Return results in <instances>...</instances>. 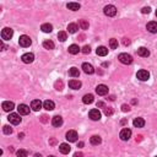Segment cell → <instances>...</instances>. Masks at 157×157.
Here are the masks:
<instances>
[{
  "label": "cell",
  "mask_w": 157,
  "mask_h": 157,
  "mask_svg": "<svg viewBox=\"0 0 157 157\" xmlns=\"http://www.w3.org/2000/svg\"><path fill=\"white\" fill-rule=\"evenodd\" d=\"M119 62H120L122 64H125V65H129V64H131L133 63V58H131V55H129L127 53H122V54H119Z\"/></svg>",
  "instance_id": "1"
},
{
  "label": "cell",
  "mask_w": 157,
  "mask_h": 157,
  "mask_svg": "<svg viewBox=\"0 0 157 157\" xmlns=\"http://www.w3.org/2000/svg\"><path fill=\"white\" fill-rule=\"evenodd\" d=\"M18 43H20V45L21 47H30L31 45V43H32V41H31V38L28 36H26V35H24V36H21L20 38H18Z\"/></svg>",
  "instance_id": "2"
},
{
  "label": "cell",
  "mask_w": 157,
  "mask_h": 157,
  "mask_svg": "<svg viewBox=\"0 0 157 157\" xmlns=\"http://www.w3.org/2000/svg\"><path fill=\"white\" fill-rule=\"evenodd\" d=\"M104 15H107L109 17H113L117 15V7H115L114 5H107L104 7Z\"/></svg>",
  "instance_id": "3"
},
{
  "label": "cell",
  "mask_w": 157,
  "mask_h": 157,
  "mask_svg": "<svg viewBox=\"0 0 157 157\" xmlns=\"http://www.w3.org/2000/svg\"><path fill=\"white\" fill-rule=\"evenodd\" d=\"M14 36V31L11 28H9V27H5L3 31H1V38L4 41H9L11 39V37Z\"/></svg>",
  "instance_id": "4"
},
{
  "label": "cell",
  "mask_w": 157,
  "mask_h": 157,
  "mask_svg": "<svg viewBox=\"0 0 157 157\" xmlns=\"http://www.w3.org/2000/svg\"><path fill=\"white\" fill-rule=\"evenodd\" d=\"M9 122L14 125H17V124L21 123V118H20V114H16V113H10V115L7 117Z\"/></svg>",
  "instance_id": "5"
},
{
  "label": "cell",
  "mask_w": 157,
  "mask_h": 157,
  "mask_svg": "<svg viewBox=\"0 0 157 157\" xmlns=\"http://www.w3.org/2000/svg\"><path fill=\"white\" fill-rule=\"evenodd\" d=\"M119 136H120L122 140L127 141V140H129L131 137V130H130V129H128V128L123 129V130L120 131V134H119Z\"/></svg>",
  "instance_id": "6"
},
{
  "label": "cell",
  "mask_w": 157,
  "mask_h": 157,
  "mask_svg": "<svg viewBox=\"0 0 157 157\" xmlns=\"http://www.w3.org/2000/svg\"><path fill=\"white\" fill-rule=\"evenodd\" d=\"M136 76L139 80L141 81H146V80H149V77H150V72L147 71V70H139L136 74Z\"/></svg>",
  "instance_id": "7"
},
{
  "label": "cell",
  "mask_w": 157,
  "mask_h": 157,
  "mask_svg": "<svg viewBox=\"0 0 157 157\" xmlns=\"http://www.w3.org/2000/svg\"><path fill=\"white\" fill-rule=\"evenodd\" d=\"M77 133L75 130H69L66 133V140L68 141H70V142H75L77 140Z\"/></svg>",
  "instance_id": "8"
},
{
  "label": "cell",
  "mask_w": 157,
  "mask_h": 157,
  "mask_svg": "<svg viewBox=\"0 0 157 157\" xmlns=\"http://www.w3.org/2000/svg\"><path fill=\"white\" fill-rule=\"evenodd\" d=\"M96 92H97V95H99V96H106L108 93V87L106 85H98L96 87Z\"/></svg>",
  "instance_id": "9"
},
{
  "label": "cell",
  "mask_w": 157,
  "mask_h": 157,
  "mask_svg": "<svg viewBox=\"0 0 157 157\" xmlns=\"http://www.w3.org/2000/svg\"><path fill=\"white\" fill-rule=\"evenodd\" d=\"M89 117L92 119V120H99L101 119V112L98 109H91L89 113Z\"/></svg>",
  "instance_id": "10"
},
{
  "label": "cell",
  "mask_w": 157,
  "mask_h": 157,
  "mask_svg": "<svg viewBox=\"0 0 157 157\" xmlns=\"http://www.w3.org/2000/svg\"><path fill=\"white\" fill-rule=\"evenodd\" d=\"M21 59H22V62H24L25 64H30V63H32L35 60V55L32 53H26V54L22 55Z\"/></svg>",
  "instance_id": "11"
},
{
  "label": "cell",
  "mask_w": 157,
  "mask_h": 157,
  "mask_svg": "<svg viewBox=\"0 0 157 157\" xmlns=\"http://www.w3.org/2000/svg\"><path fill=\"white\" fill-rule=\"evenodd\" d=\"M17 110H18V114L20 115H27L30 113V107L26 104H20L17 107Z\"/></svg>",
  "instance_id": "12"
},
{
  "label": "cell",
  "mask_w": 157,
  "mask_h": 157,
  "mask_svg": "<svg viewBox=\"0 0 157 157\" xmlns=\"http://www.w3.org/2000/svg\"><path fill=\"white\" fill-rule=\"evenodd\" d=\"M82 70H84L85 74H89V75H92V74L95 72L93 66H92L91 64H89V63H84V64H82Z\"/></svg>",
  "instance_id": "13"
},
{
  "label": "cell",
  "mask_w": 157,
  "mask_h": 157,
  "mask_svg": "<svg viewBox=\"0 0 157 157\" xmlns=\"http://www.w3.org/2000/svg\"><path fill=\"white\" fill-rule=\"evenodd\" d=\"M15 108V104L11 101H5V102H3V109L5 110V112H11V110Z\"/></svg>",
  "instance_id": "14"
},
{
  "label": "cell",
  "mask_w": 157,
  "mask_h": 157,
  "mask_svg": "<svg viewBox=\"0 0 157 157\" xmlns=\"http://www.w3.org/2000/svg\"><path fill=\"white\" fill-rule=\"evenodd\" d=\"M52 124L55 128L62 127L63 125V118L60 117V115H55V117H53V119H52Z\"/></svg>",
  "instance_id": "15"
},
{
  "label": "cell",
  "mask_w": 157,
  "mask_h": 157,
  "mask_svg": "<svg viewBox=\"0 0 157 157\" xmlns=\"http://www.w3.org/2000/svg\"><path fill=\"white\" fill-rule=\"evenodd\" d=\"M42 102H41L39 99H33L32 101V103H31V108L35 110V112H38V110L42 108Z\"/></svg>",
  "instance_id": "16"
},
{
  "label": "cell",
  "mask_w": 157,
  "mask_h": 157,
  "mask_svg": "<svg viewBox=\"0 0 157 157\" xmlns=\"http://www.w3.org/2000/svg\"><path fill=\"white\" fill-rule=\"evenodd\" d=\"M146 28L149 32H151V33H157V22H155V21L149 22V24L146 25Z\"/></svg>",
  "instance_id": "17"
},
{
  "label": "cell",
  "mask_w": 157,
  "mask_h": 157,
  "mask_svg": "<svg viewBox=\"0 0 157 157\" xmlns=\"http://www.w3.org/2000/svg\"><path fill=\"white\" fill-rule=\"evenodd\" d=\"M59 151L64 155H68L69 152L71 151V147H70L69 144H60V146H59Z\"/></svg>",
  "instance_id": "18"
},
{
  "label": "cell",
  "mask_w": 157,
  "mask_h": 157,
  "mask_svg": "<svg viewBox=\"0 0 157 157\" xmlns=\"http://www.w3.org/2000/svg\"><path fill=\"white\" fill-rule=\"evenodd\" d=\"M137 55H140V57H144V58H147L150 55V50L145 48V47H140L137 49Z\"/></svg>",
  "instance_id": "19"
},
{
  "label": "cell",
  "mask_w": 157,
  "mask_h": 157,
  "mask_svg": "<svg viewBox=\"0 0 157 157\" xmlns=\"http://www.w3.org/2000/svg\"><path fill=\"white\" fill-rule=\"evenodd\" d=\"M69 86H70V89H72V90H78L81 87V81L70 80V81H69Z\"/></svg>",
  "instance_id": "20"
},
{
  "label": "cell",
  "mask_w": 157,
  "mask_h": 157,
  "mask_svg": "<svg viewBox=\"0 0 157 157\" xmlns=\"http://www.w3.org/2000/svg\"><path fill=\"white\" fill-rule=\"evenodd\" d=\"M43 107H44V109H47V110H53L54 107H55V104H54L53 101L47 99V101H44V102H43Z\"/></svg>",
  "instance_id": "21"
},
{
  "label": "cell",
  "mask_w": 157,
  "mask_h": 157,
  "mask_svg": "<svg viewBox=\"0 0 157 157\" xmlns=\"http://www.w3.org/2000/svg\"><path fill=\"white\" fill-rule=\"evenodd\" d=\"M96 53H97V55H99V57H106V55L108 54V49L106 47H103V45H101V47L97 48Z\"/></svg>",
  "instance_id": "22"
},
{
  "label": "cell",
  "mask_w": 157,
  "mask_h": 157,
  "mask_svg": "<svg viewBox=\"0 0 157 157\" xmlns=\"http://www.w3.org/2000/svg\"><path fill=\"white\" fill-rule=\"evenodd\" d=\"M133 124H134V127H135V128H142L145 125V120L142 118H135V119H134V122H133Z\"/></svg>",
  "instance_id": "23"
},
{
  "label": "cell",
  "mask_w": 157,
  "mask_h": 157,
  "mask_svg": "<svg viewBox=\"0 0 157 157\" xmlns=\"http://www.w3.org/2000/svg\"><path fill=\"white\" fill-rule=\"evenodd\" d=\"M41 30H42L44 33H50V32L53 31V26L50 24H43L42 26H41Z\"/></svg>",
  "instance_id": "24"
},
{
  "label": "cell",
  "mask_w": 157,
  "mask_h": 157,
  "mask_svg": "<svg viewBox=\"0 0 157 157\" xmlns=\"http://www.w3.org/2000/svg\"><path fill=\"white\" fill-rule=\"evenodd\" d=\"M66 7L69 9V10H71V11H77L81 6H80V4H78V3H69L66 5Z\"/></svg>",
  "instance_id": "25"
},
{
  "label": "cell",
  "mask_w": 157,
  "mask_h": 157,
  "mask_svg": "<svg viewBox=\"0 0 157 157\" xmlns=\"http://www.w3.org/2000/svg\"><path fill=\"white\" fill-rule=\"evenodd\" d=\"M90 142L92 145H99L101 142H102V139H101V136H98V135H93L90 139Z\"/></svg>",
  "instance_id": "26"
},
{
  "label": "cell",
  "mask_w": 157,
  "mask_h": 157,
  "mask_svg": "<svg viewBox=\"0 0 157 157\" xmlns=\"http://www.w3.org/2000/svg\"><path fill=\"white\" fill-rule=\"evenodd\" d=\"M82 102H84L85 104H91L92 102H93V96H92L91 93L85 95L84 98H82Z\"/></svg>",
  "instance_id": "27"
},
{
  "label": "cell",
  "mask_w": 157,
  "mask_h": 157,
  "mask_svg": "<svg viewBox=\"0 0 157 157\" xmlns=\"http://www.w3.org/2000/svg\"><path fill=\"white\" fill-rule=\"evenodd\" d=\"M78 30V26L76 24H69L68 25V31L70 32V33H76Z\"/></svg>",
  "instance_id": "28"
},
{
  "label": "cell",
  "mask_w": 157,
  "mask_h": 157,
  "mask_svg": "<svg viewBox=\"0 0 157 157\" xmlns=\"http://www.w3.org/2000/svg\"><path fill=\"white\" fill-rule=\"evenodd\" d=\"M78 52H80V48H78V45L71 44L70 47H69V53H70V54H77Z\"/></svg>",
  "instance_id": "29"
},
{
  "label": "cell",
  "mask_w": 157,
  "mask_h": 157,
  "mask_svg": "<svg viewBox=\"0 0 157 157\" xmlns=\"http://www.w3.org/2000/svg\"><path fill=\"white\" fill-rule=\"evenodd\" d=\"M69 75H70L71 77H78V75H80V71H78L77 68H71L70 70H69Z\"/></svg>",
  "instance_id": "30"
},
{
  "label": "cell",
  "mask_w": 157,
  "mask_h": 157,
  "mask_svg": "<svg viewBox=\"0 0 157 157\" xmlns=\"http://www.w3.org/2000/svg\"><path fill=\"white\" fill-rule=\"evenodd\" d=\"M43 47L45 48V49H54V43L52 42V41H44L43 42Z\"/></svg>",
  "instance_id": "31"
},
{
  "label": "cell",
  "mask_w": 157,
  "mask_h": 157,
  "mask_svg": "<svg viewBox=\"0 0 157 157\" xmlns=\"http://www.w3.org/2000/svg\"><path fill=\"white\" fill-rule=\"evenodd\" d=\"M58 38H59V41H62V42H64V41H66V39H68V35H66V32L60 31V32L58 33Z\"/></svg>",
  "instance_id": "32"
},
{
  "label": "cell",
  "mask_w": 157,
  "mask_h": 157,
  "mask_svg": "<svg viewBox=\"0 0 157 157\" xmlns=\"http://www.w3.org/2000/svg\"><path fill=\"white\" fill-rule=\"evenodd\" d=\"M109 45H110V49H117L118 48V41L115 38H112L109 41Z\"/></svg>",
  "instance_id": "33"
},
{
  "label": "cell",
  "mask_w": 157,
  "mask_h": 157,
  "mask_svg": "<svg viewBox=\"0 0 157 157\" xmlns=\"http://www.w3.org/2000/svg\"><path fill=\"white\" fill-rule=\"evenodd\" d=\"M16 155H17V157H27V156H28L27 151H26V150H22V149L17 150V151H16Z\"/></svg>",
  "instance_id": "34"
},
{
  "label": "cell",
  "mask_w": 157,
  "mask_h": 157,
  "mask_svg": "<svg viewBox=\"0 0 157 157\" xmlns=\"http://www.w3.org/2000/svg\"><path fill=\"white\" fill-rule=\"evenodd\" d=\"M78 25H80V27L82 30H87L89 28V22H87L86 20H80L78 21Z\"/></svg>",
  "instance_id": "35"
},
{
  "label": "cell",
  "mask_w": 157,
  "mask_h": 157,
  "mask_svg": "<svg viewBox=\"0 0 157 157\" xmlns=\"http://www.w3.org/2000/svg\"><path fill=\"white\" fill-rule=\"evenodd\" d=\"M3 131H4V134H6V135H10V134L12 133V128L9 127V125H5L3 128Z\"/></svg>",
  "instance_id": "36"
},
{
  "label": "cell",
  "mask_w": 157,
  "mask_h": 157,
  "mask_svg": "<svg viewBox=\"0 0 157 157\" xmlns=\"http://www.w3.org/2000/svg\"><path fill=\"white\" fill-rule=\"evenodd\" d=\"M90 52H91V48L89 47V45H85V47L82 48V53L84 54H89Z\"/></svg>",
  "instance_id": "37"
},
{
  "label": "cell",
  "mask_w": 157,
  "mask_h": 157,
  "mask_svg": "<svg viewBox=\"0 0 157 157\" xmlns=\"http://www.w3.org/2000/svg\"><path fill=\"white\" fill-rule=\"evenodd\" d=\"M104 114L106 115H112L113 114V109L112 108H104Z\"/></svg>",
  "instance_id": "38"
},
{
  "label": "cell",
  "mask_w": 157,
  "mask_h": 157,
  "mask_svg": "<svg viewBox=\"0 0 157 157\" xmlns=\"http://www.w3.org/2000/svg\"><path fill=\"white\" fill-rule=\"evenodd\" d=\"M150 11H151V9H150V7H144V9L141 10L142 14H150Z\"/></svg>",
  "instance_id": "39"
},
{
  "label": "cell",
  "mask_w": 157,
  "mask_h": 157,
  "mask_svg": "<svg viewBox=\"0 0 157 157\" xmlns=\"http://www.w3.org/2000/svg\"><path fill=\"white\" fill-rule=\"evenodd\" d=\"M123 110L124 112H129V110H130V107H129V106H127V104H123Z\"/></svg>",
  "instance_id": "40"
},
{
  "label": "cell",
  "mask_w": 157,
  "mask_h": 157,
  "mask_svg": "<svg viewBox=\"0 0 157 157\" xmlns=\"http://www.w3.org/2000/svg\"><path fill=\"white\" fill-rule=\"evenodd\" d=\"M74 157H84V154H82V152H76V154L74 155Z\"/></svg>",
  "instance_id": "41"
},
{
  "label": "cell",
  "mask_w": 157,
  "mask_h": 157,
  "mask_svg": "<svg viewBox=\"0 0 157 157\" xmlns=\"http://www.w3.org/2000/svg\"><path fill=\"white\" fill-rule=\"evenodd\" d=\"M124 44H125V45H128V44H130V41H127V38H124Z\"/></svg>",
  "instance_id": "42"
},
{
  "label": "cell",
  "mask_w": 157,
  "mask_h": 157,
  "mask_svg": "<svg viewBox=\"0 0 157 157\" xmlns=\"http://www.w3.org/2000/svg\"><path fill=\"white\" fill-rule=\"evenodd\" d=\"M103 102H98V103H97V107H103Z\"/></svg>",
  "instance_id": "43"
},
{
  "label": "cell",
  "mask_w": 157,
  "mask_h": 157,
  "mask_svg": "<svg viewBox=\"0 0 157 157\" xmlns=\"http://www.w3.org/2000/svg\"><path fill=\"white\" fill-rule=\"evenodd\" d=\"M35 157H42V156H41L39 154H36V155H35Z\"/></svg>",
  "instance_id": "44"
},
{
  "label": "cell",
  "mask_w": 157,
  "mask_h": 157,
  "mask_svg": "<svg viewBox=\"0 0 157 157\" xmlns=\"http://www.w3.org/2000/svg\"><path fill=\"white\" fill-rule=\"evenodd\" d=\"M48 157H55V156H48Z\"/></svg>",
  "instance_id": "45"
},
{
  "label": "cell",
  "mask_w": 157,
  "mask_h": 157,
  "mask_svg": "<svg viewBox=\"0 0 157 157\" xmlns=\"http://www.w3.org/2000/svg\"><path fill=\"white\" fill-rule=\"evenodd\" d=\"M156 16H157V10H156Z\"/></svg>",
  "instance_id": "46"
},
{
  "label": "cell",
  "mask_w": 157,
  "mask_h": 157,
  "mask_svg": "<svg viewBox=\"0 0 157 157\" xmlns=\"http://www.w3.org/2000/svg\"><path fill=\"white\" fill-rule=\"evenodd\" d=\"M156 157H157V156H156Z\"/></svg>",
  "instance_id": "47"
}]
</instances>
